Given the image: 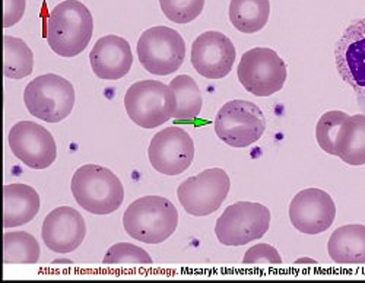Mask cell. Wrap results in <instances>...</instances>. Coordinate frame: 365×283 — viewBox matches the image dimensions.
Masks as SVG:
<instances>
[{"label": "cell", "mask_w": 365, "mask_h": 283, "mask_svg": "<svg viewBox=\"0 0 365 283\" xmlns=\"http://www.w3.org/2000/svg\"><path fill=\"white\" fill-rule=\"evenodd\" d=\"M24 103L31 115L47 123H58L73 110L75 89L60 75H41L26 85Z\"/></svg>", "instance_id": "obj_5"}, {"label": "cell", "mask_w": 365, "mask_h": 283, "mask_svg": "<svg viewBox=\"0 0 365 283\" xmlns=\"http://www.w3.org/2000/svg\"><path fill=\"white\" fill-rule=\"evenodd\" d=\"M140 65L152 75L167 76L177 72L186 57V43L175 29L152 26L138 41Z\"/></svg>", "instance_id": "obj_6"}, {"label": "cell", "mask_w": 365, "mask_h": 283, "mask_svg": "<svg viewBox=\"0 0 365 283\" xmlns=\"http://www.w3.org/2000/svg\"><path fill=\"white\" fill-rule=\"evenodd\" d=\"M104 264H152L146 251L130 242L114 244L104 256Z\"/></svg>", "instance_id": "obj_27"}, {"label": "cell", "mask_w": 365, "mask_h": 283, "mask_svg": "<svg viewBox=\"0 0 365 283\" xmlns=\"http://www.w3.org/2000/svg\"><path fill=\"white\" fill-rule=\"evenodd\" d=\"M270 221V210L266 206L253 202H238L228 206L218 217L215 234L224 245H246L264 237Z\"/></svg>", "instance_id": "obj_8"}, {"label": "cell", "mask_w": 365, "mask_h": 283, "mask_svg": "<svg viewBox=\"0 0 365 283\" xmlns=\"http://www.w3.org/2000/svg\"><path fill=\"white\" fill-rule=\"evenodd\" d=\"M26 0H4V28L18 24L25 12Z\"/></svg>", "instance_id": "obj_29"}, {"label": "cell", "mask_w": 365, "mask_h": 283, "mask_svg": "<svg viewBox=\"0 0 365 283\" xmlns=\"http://www.w3.org/2000/svg\"><path fill=\"white\" fill-rule=\"evenodd\" d=\"M47 43L62 57H75L89 44L94 33V18L79 0H65L48 15Z\"/></svg>", "instance_id": "obj_1"}, {"label": "cell", "mask_w": 365, "mask_h": 283, "mask_svg": "<svg viewBox=\"0 0 365 283\" xmlns=\"http://www.w3.org/2000/svg\"><path fill=\"white\" fill-rule=\"evenodd\" d=\"M123 225L136 241L161 244L175 232L178 212L165 197L145 196L129 205L123 216Z\"/></svg>", "instance_id": "obj_3"}, {"label": "cell", "mask_w": 365, "mask_h": 283, "mask_svg": "<svg viewBox=\"0 0 365 283\" xmlns=\"http://www.w3.org/2000/svg\"><path fill=\"white\" fill-rule=\"evenodd\" d=\"M297 263H313V264H314L316 262H313V260H306V259H304V260H298Z\"/></svg>", "instance_id": "obj_30"}, {"label": "cell", "mask_w": 365, "mask_h": 283, "mask_svg": "<svg viewBox=\"0 0 365 283\" xmlns=\"http://www.w3.org/2000/svg\"><path fill=\"white\" fill-rule=\"evenodd\" d=\"M170 88L175 93L177 110L174 118L177 120H193L196 118L203 106L202 92L196 81L189 75H180L170 82Z\"/></svg>", "instance_id": "obj_23"}, {"label": "cell", "mask_w": 365, "mask_h": 283, "mask_svg": "<svg viewBox=\"0 0 365 283\" xmlns=\"http://www.w3.org/2000/svg\"><path fill=\"white\" fill-rule=\"evenodd\" d=\"M164 15L175 24H189L203 11L205 0H160Z\"/></svg>", "instance_id": "obj_26"}, {"label": "cell", "mask_w": 365, "mask_h": 283, "mask_svg": "<svg viewBox=\"0 0 365 283\" xmlns=\"http://www.w3.org/2000/svg\"><path fill=\"white\" fill-rule=\"evenodd\" d=\"M4 75L9 79H24L33 73L34 54L21 38L4 37Z\"/></svg>", "instance_id": "obj_22"}, {"label": "cell", "mask_w": 365, "mask_h": 283, "mask_svg": "<svg viewBox=\"0 0 365 283\" xmlns=\"http://www.w3.org/2000/svg\"><path fill=\"white\" fill-rule=\"evenodd\" d=\"M339 158L354 167L365 165V114L348 115L336 138Z\"/></svg>", "instance_id": "obj_20"}, {"label": "cell", "mask_w": 365, "mask_h": 283, "mask_svg": "<svg viewBox=\"0 0 365 283\" xmlns=\"http://www.w3.org/2000/svg\"><path fill=\"white\" fill-rule=\"evenodd\" d=\"M93 72L106 81L125 78L133 65L130 44L118 36H106L100 38L89 53Z\"/></svg>", "instance_id": "obj_17"}, {"label": "cell", "mask_w": 365, "mask_h": 283, "mask_svg": "<svg viewBox=\"0 0 365 283\" xmlns=\"http://www.w3.org/2000/svg\"><path fill=\"white\" fill-rule=\"evenodd\" d=\"M125 107L133 123L143 129H155L174 117L177 98L170 85L149 79L128 89Z\"/></svg>", "instance_id": "obj_4"}, {"label": "cell", "mask_w": 365, "mask_h": 283, "mask_svg": "<svg viewBox=\"0 0 365 283\" xmlns=\"http://www.w3.org/2000/svg\"><path fill=\"white\" fill-rule=\"evenodd\" d=\"M242 263L245 264H260V263L281 264L282 259L275 247H272L269 244H257V245H253L245 254Z\"/></svg>", "instance_id": "obj_28"}, {"label": "cell", "mask_w": 365, "mask_h": 283, "mask_svg": "<svg viewBox=\"0 0 365 283\" xmlns=\"http://www.w3.org/2000/svg\"><path fill=\"white\" fill-rule=\"evenodd\" d=\"M86 225L82 215L71 206L51 210L43 222L41 237L48 249L58 254L75 251L85 240Z\"/></svg>", "instance_id": "obj_16"}, {"label": "cell", "mask_w": 365, "mask_h": 283, "mask_svg": "<svg viewBox=\"0 0 365 283\" xmlns=\"http://www.w3.org/2000/svg\"><path fill=\"white\" fill-rule=\"evenodd\" d=\"M348 118L344 111H327L324 113L316 128V139L319 146L329 155L338 156L336 152V138L342 123Z\"/></svg>", "instance_id": "obj_25"}, {"label": "cell", "mask_w": 365, "mask_h": 283, "mask_svg": "<svg viewBox=\"0 0 365 283\" xmlns=\"http://www.w3.org/2000/svg\"><path fill=\"white\" fill-rule=\"evenodd\" d=\"M270 15L269 0H231L230 21L242 34L262 31Z\"/></svg>", "instance_id": "obj_21"}, {"label": "cell", "mask_w": 365, "mask_h": 283, "mask_svg": "<svg viewBox=\"0 0 365 283\" xmlns=\"http://www.w3.org/2000/svg\"><path fill=\"white\" fill-rule=\"evenodd\" d=\"M148 156L150 165L160 174L178 175L192 165L195 143L186 130L173 125L152 138Z\"/></svg>", "instance_id": "obj_11"}, {"label": "cell", "mask_w": 365, "mask_h": 283, "mask_svg": "<svg viewBox=\"0 0 365 283\" xmlns=\"http://www.w3.org/2000/svg\"><path fill=\"white\" fill-rule=\"evenodd\" d=\"M266 118L263 111L250 101L234 100L222 106L215 118L217 136L232 148H247L263 136Z\"/></svg>", "instance_id": "obj_9"}, {"label": "cell", "mask_w": 365, "mask_h": 283, "mask_svg": "<svg viewBox=\"0 0 365 283\" xmlns=\"http://www.w3.org/2000/svg\"><path fill=\"white\" fill-rule=\"evenodd\" d=\"M341 78L365 104V19L349 25L334 48Z\"/></svg>", "instance_id": "obj_15"}, {"label": "cell", "mask_w": 365, "mask_h": 283, "mask_svg": "<svg viewBox=\"0 0 365 283\" xmlns=\"http://www.w3.org/2000/svg\"><path fill=\"white\" fill-rule=\"evenodd\" d=\"M336 217V206L329 193L320 188H306L289 205L291 224L302 234L317 235L327 231Z\"/></svg>", "instance_id": "obj_13"}, {"label": "cell", "mask_w": 365, "mask_h": 283, "mask_svg": "<svg viewBox=\"0 0 365 283\" xmlns=\"http://www.w3.org/2000/svg\"><path fill=\"white\" fill-rule=\"evenodd\" d=\"M329 256L339 264H365V225H345L333 231Z\"/></svg>", "instance_id": "obj_19"}, {"label": "cell", "mask_w": 365, "mask_h": 283, "mask_svg": "<svg viewBox=\"0 0 365 283\" xmlns=\"http://www.w3.org/2000/svg\"><path fill=\"white\" fill-rule=\"evenodd\" d=\"M40 210V196L31 185L8 184L4 187V228L31 222Z\"/></svg>", "instance_id": "obj_18"}, {"label": "cell", "mask_w": 365, "mask_h": 283, "mask_svg": "<svg viewBox=\"0 0 365 283\" xmlns=\"http://www.w3.org/2000/svg\"><path fill=\"white\" fill-rule=\"evenodd\" d=\"M230 188V177L222 168H209L182 181L177 196L189 215L207 216L221 207Z\"/></svg>", "instance_id": "obj_10"}, {"label": "cell", "mask_w": 365, "mask_h": 283, "mask_svg": "<svg viewBox=\"0 0 365 283\" xmlns=\"http://www.w3.org/2000/svg\"><path fill=\"white\" fill-rule=\"evenodd\" d=\"M235 57L232 41L220 31H206L192 46V65L206 79H222L230 75Z\"/></svg>", "instance_id": "obj_14"}, {"label": "cell", "mask_w": 365, "mask_h": 283, "mask_svg": "<svg viewBox=\"0 0 365 283\" xmlns=\"http://www.w3.org/2000/svg\"><path fill=\"white\" fill-rule=\"evenodd\" d=\"M238 81L256 97H270L287 82V65L272 48L256 47L242 54L238 65Z\"/></svg>", "instance_id": "obj_7"}, {"label": "cell", "mask_w": 365, "mask_h": 283, "mask_svg": "<svg viewBox=\"0 0 365 283\" xmlns=\"http://www.w3.org/2000/svg\"><path fill=\"white\" fill-rule=\"evenodd\" d=\"M41 249L37 240L28 232H6L4 235L5 264H36Z\"/></svg>", "instance_id": "obj_24"}, {"label": "cell", "mask_w": 365, "mask_h": 283, "mask_svg": "<svg viewBox=\"0 0 365 283\" xmlns=\"http://www.w3.org/2000/svg\"><path fill=\"white\" fill-rule=\"evenodd\" d=\"M71 188L78 205L93 215H110L125 200V188L120 178L111 170L97 164L78 168Z\"/></svg>", "instance_id": "obj_2"}, {"label": "cell", "mask_w": 365, "mask_h": 283, "mask_svg": "<svg viewBox=\"0 0 365 283\" xmlns=\"http://www.w3.org/2000/svg\"><path fill=\"white\" fill-rule=\"evenodd\" d=\"M9 146L18 160L34 170L48 168L57 156L53 135L34 121L16 123L9 132Z\"/></svg>", "instance_id": "obj_12"}]
</instances>
